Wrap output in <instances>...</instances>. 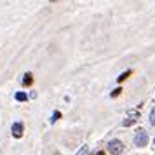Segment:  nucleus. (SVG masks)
Masks as SVG:
<instances>
[{
    "label": "nucleus",
    "mask_w": 155,
    "mask_h": 155,
    "mask_svg": "<svg viewBox=\"0 0 155 155\" xmlns=\"http://www.w3.org/2000/svg\"><path fill=\"white\" fill-rule=\"evenodd\" d=\"M134 145L136 147H147L148 145V133L145 129H138L134 134Z\"/></svg>",
    "instance_id": "2"
},
{
    "label": "nucleus",
    "mask_w": 155,
    "mask_h": 155,
    "mask_svg": "<svg viewBox=\"0 0 155 155\" xmlns=\"http://www.w3.org/2000/svg\"><path fill=\"white\" fill-rule=\"evenodd\" d=\"M150 124H152V126H155V108L152 110V113H150Z\"/></svg>",
    "instance_id": "9"
},
{
    "label": "nucleus",
    "mask_w": 155,
    "mask_h": 155,
    "mask_svg": "<svg viewBox=\"0 0 155 155\" xmlns=\"http://www.w3.org/2000/svg\"><path fill=\"white\" fill-rule=\"evenodd\" d=\"M106 150H108V153H112V155H120L124 152V143L120 140H112L108 143Z\"/></svg>",
    "instance_id": "1"
},
{
    "label": "nucleus",
    "mask_w": 155,
    "mask_h": 155,
    "mask_svg": "<svg viewBox=\"0 0 155 155\" xmlns=\"http://www.w3.org/2000/svg\"><path fill=\"white\" fill-rule=\"evenodd\" d=\"M59 117H61V113H59V112H54V113H52V119H51V120H52V122H56Z\"/></svg>",
    "instance_id": "10"
},
{
    "label": "nucleus",
    "mask_w": 155,
    "mask_h": 155,
    "mask_svg": "<svg viewBox=\"0 0 155 155\" xmlns=\"http://www.w3.org/2000/svg\"><path fill=\"white\" fill-rule=\"evenodd\" d=\"M31 82H33V78H31V73H26V75H25V78H23V84H25V85H30Z\"/></svg>",
    "instance_id": "4"
},
{
    "label": "nucleus",
    "mask_w": 155,
    "mask_h": 155,
    "mask_svg": "<svg viewBox=\"0 0 155 155\" xmlns=\"http://www.w3.org/2000/svg\"><path fill=\"white\" fill-rule=\"evenodd\" d=\"M26 98H28V96H26L25 92H18V94H16V99H18V101H26Z\"/></svg>",
    "instance_id": "6"
},
{
    "label": "nucleus",
    "mask_w": 155,
    "mask_h": 155,
    "mask_svg": "<svg viewBox=\"0 0 155 155\" xmlns=\"http://www.w3.org/2000/svg\"><path fill=\"white\" fill-rule=\"evenodd\" d=\"M87 152H89V148H87V147L84 145V147L78 150V153H77V155H87Z\"/></svg>",
    "instance_id": "8"
},
{
    "label": "nucleus",
    "mask_w": 155,
    "mask_h": 155,
    "mask_svg": "<svg viewBox=\"0 0 155 155\" xmlns=\"http://www.w3.org/2000/svg\"><path fill=\"white\" fill-rule=\"evenodd\" d=\"M153 143H155V140H153Z\"/></svg>",
    "instance_id": "12"
},
{
    "label": "nucleus",
    "mask_w": 155,
    "mask_h": 155,
    "mask_svg": "<svg viewBox=\"0 0 155 155\" xmlns=\"http://www.w3.org/2000/svg\"><path fill=\"white\" fill-rule=\"evenodd\" d=\"M129 75H131V70H127V71H124L122 75H119V77H117V80H119V82H124V80H126Z\"/></svg>",
    "instance_id": "5"
},
{
    "label": "nucleus",
    "mask_w": 155,
    "mask_h": 155,
    "mask_svg": "<svg viewBox=\"0 0 155 155\" xmlns=\"http://www.w3.org/2000/svg\"><path fill=\"white\" fill-rule=\"evenodd\" d=\"M134 122H136V119H126L124 122H122V124H124L126 127H129V126H133Z\"/></svg>",
    "instance_id": "7"
},
{
    "label": "nucleus",
    "mask_w": 155,
    "mask_h": 155,
    "mask_svg": "<svg viewBox=\"0 0 155 155\" xmlns=\"http://www.w3.org/2000/svg\"><path fill=\"white\" fill-rule=\"evenodd\" d=\"M120 91H122V89H120V87H117V89H115V91L112 92V98H117V96L120 94Z\"/></svg>",
    "instance_id": "11"
},
{
    "label": "nucleus",
    "mask_w": 155,
    "mask_h": 155,
    "mask_svg": "<svg viewBox=\"0 0 155 155\" xmlns=\"http://www.w3.org/2000/svg\"><path fill=\"white\" fill-rule=\"evenodd\" d=\"M12 136H14V138H21L23 136V124L21 122L12 124Z\"/></svg>",
    "instance_id": "3"
}]
</instances>
